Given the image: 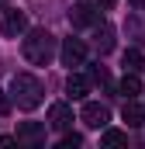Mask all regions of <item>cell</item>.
<instances>
[{"instance_id": "20", "label": "cell", "mask_w": 145, "mask_h": 149, "mask_svg": "<svg viewBox=\"0 0 145 149\" xmlns=\"http://www.w3.org/2000/svg\"><path fill=\"white\" fill-rule=\"evenodd\" d=\"M3 7H7V0H0V10H3Z\"/></svg>"}, {"instance_id": "16", "label": "cell", "mask_w": 145, "mask_h": 149, "mask_svg": "<svg viewBox=\"0 0 145 149\" xmlns=\"http://www.w3.org/2000/svg\"><path fill=\"white\" fill-rule=\"evenodd\" d=\"M59 146H62V149H79V146H83V135H76V132H66Z\"/></svg>"}, {"instance_id": "19", "label": "cell", "mask_w": 145, "mask_h": 149, "mask_svg": "<svg viewBox=\"0 0 145 149\" xmlns=\"http://www.w3.org/2000/svg\"><path fill=\"white\" fill-rule=\"evenodd\" d=\"M131 3H135V7H145V0H131Z\"/></svg>"}, {"instance_id": "3", "label": "cell", "mask_w": 145, "mask_h": 149, "mask_svg": "<svg viewBox=\"0 0 145 149\" xmlns=\"http://www.w3.org/2000/svg\"><path fill=\"white\" fill-rule=\"evenodd\" d=\"M79 121H83L86 128H107V121H110V111H107V104L86 101V104H83V111H79Z\"/></svg>"}, {"instance_id": "17", "label": "cell", "mask_w": 145, "mask_h": 149, "mask_svg": "<svg viewBox=\"0 0 145 149\" xmlns=\"http://www.w3.org/2000/svg\"><path fill=\"white\" fill-rule=\"evenodd\" d=\"M10 111V97H7V94H3V90H0V118H3V114Z\"/></svg>"}, {"instance_id": "7", "label": "cell", "mask_w": 145, "mask_h": 149, "mask_svg": "<svg viewBox=\"0 0 145 149\" xmlns=\"http://www.w3.org/2000/svg\"><path fill=\"white\" fill-rule=\"evenodd\" d=\"M69 24L72 28H90V24H100V14L90 7V3H76L69 10Z\"/></svg>"}, {"instance_id": "18", "label": "cell", "mask_w": 145, "mask_h": 149, "mask_svg": "<svg viewBox=\"0 0 145 149\" xmlns=\"http://www.w3.org/2000/svg\"><path fill=\"white\" fill-rule=\"evenodd\" d=\"M97 3H100V7H107V10L114 7V0H97Z\"/></svg>"}, {"instance_id": "8", "label": "cell", "mask_w": 145, "mask_h": 149, "mask_svg": "<svg viewBox=\"0 0 145 149\" xmlns=\"http://www.w3.org/2000/svg\"><path fill=\"white\" fill-rule=\"evenodd\" d=\"M121 118L128 121V128H142V125H145V108L135 101V97H128L124 108H121Z\"/></svg>"}, {"instance_id": "9", "label": "cell", "mask_w": 145, "mask_h": 149, "mask_svg": "<svg viewBox=\"0 0 145 149\" xmlns=\"http://www.w3.org/2000/svg\"><path fill=\"white\" fill-rule=\"evenodd\" d=\"M66 94H69L72 101H83V97L90 94V76H83V73H69V80H66Z\"/></svg>"}, {"instance_id": "5", "label": "cell", "mask_w": 145, "mask_h": 149, "mask_svg": "<svg viewBox=\"0 0 145 149\" xmlns=\"http://www.w3.org/2000/svg\"><path fill=\"white\" fill-rule=\"evenodd\" d=\"M28 31V17L21 14V10H7L3 14V21H0V35L3 38H17Z\"/></svg>"}, {"instance_id": "4", "label": "cell", "mask_w": 145, "mask_h": 149, "mask_svg": "<svg viewBox=\"0 0 145 149\" xmlns=\"http://www.w3.org/2000/svg\"><path fill=\"white\" fill-rule=\"evenodd\" d=\"M59 56H62V66H83L86 63V45L79 42V38H66L62 42V49H59Z\"/></svg>"}, {"instance_id": "13", "label": "cell", "mask_w": 145, "mask_h": 149, "mask_svg": "<svg viewBox=\"0 0 145 149\" xmlns=\"http://www.w3.org/2000/svg\"><path fill=\"white\" fill-rule=\"evenodd\" d=\"M121 63H124V70H131V73H138V70H142V52H138V49H124V56H121Z\"/></svg>"}, {"instance_id": "2", "label": "cell", "mask_w": 145, "mask_h": 149, "mask_svg": "<svg viewBox=\"0 0 145 149\" xmlns=\"http://www.w3.org/2000/svg\"><path fill=\"white\" fill-rule=\"evenodd\" d=\"M21 52L31 66H48L52 56H55V38L48 35L45 28H35V31H24V42H21Z\"/></svg>"}, {"instance_id": "14", "label": "cell", "mask_w": 145, "mask_h": 149, "mask_svg": "<svg viewBox=\"0 0 145 149\" xmlns=\"http://www.w3.org/2000/svg\"><path fill=\"white\" fill-rule=\"evenodd\" d=\"M124 142H128V135L117 132V128H107V132L100 135V146H124Z\"/></svg>"}, {"instance_id": "6", "label": "cell", "mask_w": 145, "mask_h": 149, "mask_svg": "<svg viewBox=\"0 0 145 149\" xmlns=\"http://www.w3.org/2000/svg\"><path fill=\"white\" fill-rule=\"evenodd\" d=\"M48 125H52L55 132H69L72 128V108L62 104V101H55V104L48 108Z\"/></svg>"}, {"instance_id": "15", "label": "cell", "mask_w": 145, "mask_h": 149, "mask_svg": "<svg viewBox=\"0 0 145 149\" xmlns=\"http://www.w3.org/2000/svg\"><path fill=\"white\" fill-rule=\"evenodd\" d=\"M90 80H93V83H100V87H107V90H110V87H114L104 66H90Z\"/></svg>"}, {"instance_id": "11", "label": "cell", "mask_w": 145, "mask_h": 149, "mask_svg": "<svg viewBox=\"0 0 145 149\" xmlns=\"http://www.w3.org/2000/svg\"><path fill=\"white\" fill-rule=\"evenodd\" d=\"M117 90H121L124 97H138V94H142V80H138V73L124 70V76H121V83H117Z\"/></svg>"}, {"instance_id": "12", "label": "cell", "mask_w": 145, "mask_h": 149, "mask_svg": "<svg viewBox=\"0 0 145 149\" xmlns=\"http://www.w3.org/2000/svg\"><path fill=\"white\" fill-rule=\"evenodd\" d=\"M17 139H28V142H41V139H45V128H41L38 121H24V125L17 128Z\"/></svg>"}, {"instance_id": "10", "label": "cell", "mask_w": 145, "mask_h": 149, "mask_svg": "<svg viewBox=\"0 0 145 149\" xmlns=\"http://www.w3.org/2000/svg\"><path fill=\"white\" fill-rule=\"evenodd\" d=\"M110 49H114V28H110L107 21H100V24H97V52L107 56Z\"/></svg>"}, {"instance_id": "1", "label": "cell", "mask_w": 145, "mask_h": 149, "mask_svg": "<svg viewBox=\"0 0 145 149\" xmlns=\"http://www.w3.org/2000/svg\"><path fill=\"white\" fill-rule=\"evenodd\" d=\"M10 101L21 108V111H35L38 104L45 101V87H41V80L31 73H17L10 80Z\"/></svg>"}]
</instances>
